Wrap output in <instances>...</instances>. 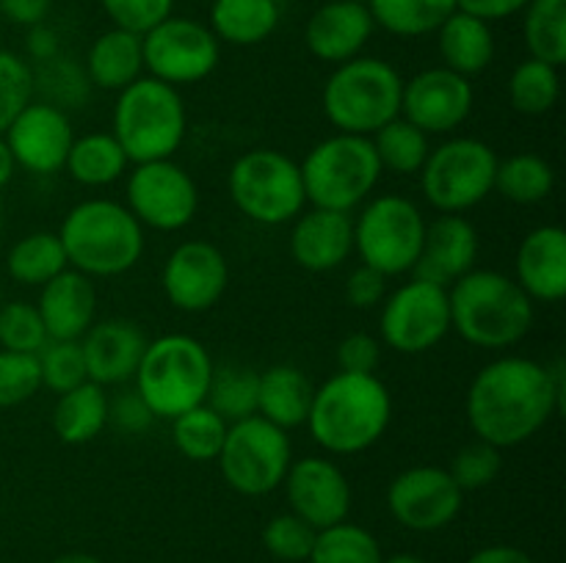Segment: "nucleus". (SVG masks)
I'll use <instances>...</instances> for the list:
<instances>
[{"label":"nucleus","mask_w":566,"mask_h":563,"mask_svg":"<svg viewBox=\"0 0 566 563\" xmlns=\"http://www.w3.org/2000/svg\"><path fill=\"white\" fill-rule=\"evenodd\" d=\"M227 193L238 213L260 226L291 224L307 208L298 163L271 147L249 149L235 158L227 174Z\"/></svg>","instance_id":"obj_9"},{"label":"nucleus","mask_w":566,"mask_h":563,"mask_svg":"<svg viewBox=\"0 0 566 563\" xmlns=\"http://www.w3.org/2000/svg\"><path fill=\"white\" fill-rule=\"evenodd\" d=\"M556 188V171L551 160H545L536 152H517L509 158L497 160L495 171V193H501L506 202L531 204L545 202Z\"/></svg>","instance_id":"obj_35"},{"label":"nucleus","mask_w":566,"mask_h":563,"mask_svg":"<svg viewBox=\"0 0 566 563\" xmlns=\"http://www.w3.org/2000/svg\"><path fill=\"white\" fill-rule=\"evenodd\" d=\"M381 563H426V561H423V557H418V555H407V552H401V555L385 557Z\"/></svg>","instance_id":"obj_59"},{"label":"nucleus","mask_w":566,"mask_h":563,"mask_svg":"<svg viewBox=\"0 0 566 563\" xmlns=\"http://www.w3.org/2000/svg\"><path fill=\"white\" fill-rule=\"evenodd\" d=\"M514 282L531 301L558 304L566 296V232L558 224L534 226L514 254Z\"/></svg>","instance_id":"obj_25"},{"label":"nucleus","mask_w":566,"mask_h":563,"mask_svg":"<svg viewBox=\"0 0 566 563\" xmlns=\"http://www.w3.org/2000/svg\"><path fill=\"white\" fill-rule=\"evenodd\" d=\"M276 3H291V0H276Z\"/></svg>","instance_id":"obj_62"},{"label":"nucleus","mask_w":566,"mask_h":563,"mask_svg":"<svg viewBox=\"0 0 566 563\" xmlns=\"http://www.w3.org/2000/svg\"><path fill=\"white\" fill-rule=\"evenodd\" d=\"M25 50H28V59L33 64H44V61L55 59L61 53V39L53 28L42 25H33L28 28V36H25Z\"/></svg>","instance_id":"obj_55"},{"label":"nucleus","mask_w":566,"mask_h":563,"mask_svg":"<svg viewBox=\"0 0 566 563\" xmlns=\"http://www.w3.org/2000/svg\"><path fill=\"white\" fill-rule=\"evenodd\" d=\"M83 70H86L92 88L119 94L122 88H127L144 75L142 36L122 31V28L103 31L88 47Z\"/></svg>","instance_id":"obj_28"},{"label":"nucleus","mask_w":566,"mask_h":563,"mask_svg":"<svg viewBox=\"0 0 566 563\" xmlns=\"http://www.w3.org/2000/svg\"><path fill=\"white\" fill-rule=\"evenodd\" d=\"M564 408V362L542 364L506 353L473 375L464 414L475 439L509 450L534 439Z\"/></svg>","instance_id":"obj_1"},{"label":"nucleus","mask_w":566,"mask_h":563,"mask_svg":"<svg viewBox=\"0 0 566 563\" xmlns=\"http://www.w3.org/2000/svg\"><path fill=\"white\" fill-rule=\"evenodd\" d=\"M53 0H0V11L9 22L22 28L42 25L50 14Z\"/></svg>","instance_id":"obj_54"},{"label":"nucleus","mask_w":566,"mask_h":563,"mask_svg":"<svg viewBox=\"0 0 566 563\" xmlns=\"http://www.w3.org/2000/svg\"><path fill=\"white\" fill-rule=\"evenodd\" d=\"M48 340H81L97 320V287L81 270H61L39 287L36 301Z\"/></svg>","instance_id":"obj_26"},{"label":"nucleus","mask_w":566,"mask_h":563,"mask_svg":"<svg viewBox=\"0 0 566 563\" xmlns=\"http://www.w3.org/2000/svg\"><path fill=\"white\" fill-rule=\"evenodd\" d=\"M108 425L119 434L142 436L155 425V414L136 390H122L119 395L108 397Z\"/></svg>","instance_id":"obj_51"},{"label":"nucleus","mask_w":566,"mask_h":563,"mask_svg":"<svg viewBox=\"0 0 566 563\" xmlns=\"http://www.w3.org/2000/svg\"><path fill=\"white\" fill-rule=\"evenodd\" d=\"M298 171L310 208L337 213H354L363 208L385 174L374 141L348 132H335L315 144L298 163Z\"/></svg>","instance_id":"obj_8"},{"label":"nucleus","mask_w":566,"mask_h":563,"mask_svg":"<svg viewBox=\"0 0 566 563\" xmlns=\"http://www.w3.org/2000/svg\"><path fill=\"white\" fill-rule=\"evenodd\" d=\"M3 141L14 158L17 169H25L31 174L50 177L64 171L66 155H70L75 130L66 110L55 105L33 99L3 132Z\"/></svg>","instance_id":"obj_20"},{"label":"nucleus","mask_w":566,"mask_h":563,"mask_svg":"<svg viewBox=\"0 0 566 563\" xmlns=\"http://www.w3.org/2000/svg\"><path fill=\"white\" fill-rule=\"evenodd\" d=\"M370 141H374L381 171H390L398 177L420 174L431 152V136H426L420 127H415L403 116L387 121L381 130L370 136Z\"/></svg>","instance_id":"obj_37"},{"label":"nucleus","mask_w":566,"mask_h":563,"mask_svg":"<svg viewBox=\"0 0 566 563\" xmlns=\"http://www.w3.org/2000/svg\"><path fill=\"white\" fill-rule=\"evenodd\" d=\"M528 6V0H457V9L464 14H473L484 22L509 20V17L520 14Z\"/></svg>","instance_id":"obj_53"},{"label":"nucleus","mask_w":566,"mask_h":563,"mask_svg":"<svg viewBox=\"0 0 566 563\" xmlns=\"http://www.w3.org/2000/svg\"><path fill=\"white\" fill-rule=\"evenodd\" d=\"M464 506V491L446 467L418 464L390 480L387 508L401 528L415 533H434L457 522Z\"/></svg>","instance_id":"obj_16"},{"label":"nucleus","mask_w":566,"mask_h":563,"mask_svg":"<svg viewBox=\"0 0 566 563\" xmlns=\"http://www.w3.org/2000/svg\"><path fill=\"white\" fill-rule=\"evenodd\" d=\"M464 563H534L528 552H523L520 546L512 544H492L484 550L473 552Z\"/></svg>","instance_id":"obj_56"},{"label":"nucleus","mask_w":566,"mask_h":563,"mask_svg":"<svg viewBox=\"0 0 566 563\" xmlns=\"http://www.w3.org/2000/svg\"><path fill=\"white\" fill-rule=\"evenodd\" d=\"M343 293H346V301L352 304L354 309L381 307V301H385L387 293H390V276L370 268V265L359 263L357 268L348 274Z\"/></svg>","instance_id":"obj_52"},{"label":"nucleus","mask_w":566,"mask_h":563,"mask_svg":"<svg viewBox=\"0 0 566 563\" xmlns=\"http://www.w3.org/2000/svg\"><path fill=\"white\" fill-rule=\"evenodd\" d=\"M70 268L59 232H28L6 254V270L17 285L42 287Z\"/></svg>","instance_id":"obj_33"},{"label":"nucleus","mask_w":566,"mask_h":563,"mask_svg":"<svg viewBox=\"0 0 566 563\" xmlns=\"http://www.w3.org/2000/svg\"><path fill=\"white\" fill-rule=\"evenodd\" d=\"M36 99L33 88V64L22 55L0 50V136L11 121Z\"/></svg>","instance_id":"obj_44"},{"label":"nucleus","mask_w":566,"mask_h":563,"mask_svg":"<svg viewBox=\"0 0 566 563\" xmlns=\"http://www.w3.org/2000/svg\"><path fill=\"white\" fill-rule=\"evenodd\" d=\"M42 390L36 353H14L0 348V408H14Z\"/></svg>","instance_id":"obj_48"},{"label":"nucleus","mask_w":566,"mask_h":563,"mask_svg":"<svg viewBox=\"0 0 566 563\" xmlns=\"http://www.w3.org/2000/svg\"><path fill=\"white\" fill-rule=\"evenodd\" d=\"M479 248L481 241L473 221L464 219V215L440 213L426 224L423 246H420V257L415 263L412 276L451 287L453 282L475 268Z\"/></svg>","instance_id":"obj_23"},{"label":"nucleus","mask_w":566,"mask_h":563,"mask_svg":"<svg viewBox=\"0 0 566 563\" xmlns=\"http://www.w3.org/2000/svg\"><path fill=\"white\" fill-rule=\"evenodd\" d=\"M142 50L144 75L175 88L202 83L221 59V42L205 22L175 14L144 33Z\"/></svg>","instance_id":"obj_14"},{"label":"nucleus","mask_w":566,"mask_h":563,"mask_svg":"<svg viewBox=\"0 0 566 563\" xmlns=\"http://www.w3.org/2000/svg\"><path fill=\"white\" fill-rule=\"evenodd\" d=\"M33 88L36 94H42V103L55 105L61 110L83 108L92 94V83H88L83 64L64 53L33 66Z\"/></svg>","instance_id":"obj_41"},{"label":"nucleus","mask_w":566,"mask_h":563,"mask_svg":"<svg viewBox=\"0 0 566 563\" xmlns=\"http://www.w3.org/2000/svg\"><path fill=\"white\" fill-rule=\"evenodd\" d=\"M310 563H381V546L370 530L363 524L340 522L332 528L318 530L315 535L313 552L307 557Z\"/></svg>","instance_id":"obj_42"},{"label":"nucleus","mask_w":566,"mask_h":563,"mask_svg":"<svg viewBox=\"0 0 566 563\" xmlns=\"http://www.w3.org/2000/svg\"><path fill=\"white\" fill-rule=\"evenodd\" d=\"M315 535H318V530L298 519L296 513H276L263 528V546L276 561L302 563L313 552Z\"/></svg>","instance_id":"obj_47"},{"label":"nucleus","mask_w":566,"mask_h":563,"mask_svg":"<svg viewBox=\"0 0 566 563\" xmlns=\"http://www.w3.org/2000/svg\"><path fill=\"white\" fill-rule=\"evenodd\" d=\"M50 563H103L99 557L88 555V552H66V555H59Z\"/></svg>","instance_id":"obj_58"},{"label":"nucleus","mask_w":566,"mask_h":563,"mask_svg":"<svg viewBox=\"0 0 566 563\" xmlns=\"http://www.w3.org/2000/svg\"><path fill=\"white\" fill-rule=\"evenodd\" d=\"M426 215L401 193L370 196L354 215V254L385 276L412 274L426 235Z\"/></svg>","instance_id":"obj_10"},{"label":"nucleus","mask_w":566,"mask_h":563,"mask_svg":"<svg viewBox=\"0 0 566 563\" xmlns=\"http://www.w3.org/2000/svg\"><path fill=\"white\" fill-rule=\"evenodd\" d=\"M39 375H42V390L70 392L88 381L86 359H83L81 340H48L42 351L36 353Z\"/></svg>","instance_id":"obj_43"},{"label":"nucleus","mask_w":566,"mask_h":563,"mask_svg":"<svg viewBox=\"0 0 566 563\" xmlns=\"http://www.w3.org/2000/svg\"><path fill=\"white\" fill-rule=\"evenodd\" d=\"M403 77L390 61L357 55L335 66L321 92V108L335 132L374 136L401 116Z\"/></svg>","instance_id":"obj_6"},{"label":"nucleus","mask_w":566,"mask_h":563,"mask_svg":"<svg viewBox=\"0 0 566 563\" xmlns=\"http://www.w3.org/2000/svg\"><path fill=\"white\" fill-rule=\"evenodd\" d=\"M376 25L368 6L352 3V0H329L318 6L304 28V44L310 55H315L324 64H343L368 47Z\"/></svg>","instance_id":"obj_24"},{"label":"nucleus","mask_w":566,"mask_h":563,"mask_svg":"<svg viewBox=\"0 0 566 563\" xmlns=\"http://www.w3.org/2000/svg\"><path fill=\"white\" fill-rule=\"evenodd\" d=\"M392 423V397L376 373H343L315 386L307 431L329 456H357L370 450Z\"/></svg>","instance_id":"obj_2"},{"label":"nucleus","mask_w":566,"mask_h":563,"mask_svg":"<svg viewBox=\"0 0 566 563\" xmlns=\"http://www.w3.org/2000/svg\"><path fill=\"white\" fill-rule=\"evenodd\" d=\"M0 226H3V210H0Z\"/></svg>","instance_id":"obj_61"},{"label":"nucleus","mask_w":566,"mask_h":563,"mask_svg":"<svg viewBox=\"0 0 566 563\" xmlns=\"http://www.w3.org/2000/svg\"><path fill=\"white\" fill-rule=\"evenodd\" d=\"M497 152L473 136H457L431 147L420 169V193L437 213L462 215L495 193Z\"/></svg>","instance_id":"obj_11"},{"label":"nucleus","mask_w":566,"mask_h":563,"mask_svg":"<svg viewBox=\"0 0 566 563\" xmlns=\"http://www.w3.org/2000/svg\"><path fill=\"white\" fill-rule=\"evenodd\" d=\"M352 3H365V6H368V0H352Z\"/></svg>","instance_id":"obj_60"},{"label":"nucleus","mask_w":566,"mask_h":563,"mask_svg":"<svg viewBox=\"0 0 566 563\" xmlns=\"http://www.w3.org/2000/svg\"><path fill=\"white\" fill-rule=\"evenodd\" d=\"M562 97V75L545 61L525 59L509 75V103L523 116L551 114Z\"/></svg>","instance_id":"obj_40"},{"label":"nucleus","mask_w":566,"mask_h":563,"mask_svg":"<svg viewBox=\"0 0 566 563\" xmlns=\"http://www.w3.org/2000/svg\"><path fill=\"white\" fill-rule=\"evenodd\" d=\"M258 384L260 373L249 368V364H216L205 403H208L219 417H224L227 423L254 417V414H258Z\"/></svg>","instance_id":"obj_38"},{"label":"nucleus","mask_w":566,"mask_h":563,"mask_svg":"<svg viewBox=\"0 0 566 563\" xmlns=\"http://www.w3.org/2000/svg\"><path fill=\"white\" fill-rule=\"evenodd\" d=\"M315 384L296 364H271L260 373L258 414L282 431H293L307 423L313 406Z\"/></svg>","instance_id":"obj_29"},{"label":"nucleus","mask_w":566,"mask_h":563,"mask_svg":"<svg viewBox=\"0 0 566 563\" xmlns=\"http://www.w3.org/2000/svg\"><path fill=\"white\" fill-rule=\"evenodd\" d=\"M224 484L243 497H265L276 491L293 464V445L287 431L260 414L230 423L219 453Z\"/></svg>","instance_id":"obj_12"},{"label":"nucleus","mask_w":566,"mask_h":563,"mask_svg":"<svg viewBox=\"0 0 566 563\" xmlns=\"http://www.w3.org/2000/svg\"><path fill=\"white\" fill-rule=\"evenodd\" d=\"M14 171H17L14 158H11V152H9V147H6L3 136H0V191H3V188L9 185L11 180H14Z\"/></svg>","instance_id":"obj_57"},{"label":"nucleus","mask_w":566,"mask_h":563,"mask_svg":"<svg viewBox=\"0 0 566 563\" xmlns=\"http://www.w3.org/2000/svg\"><path fill=\"white\" fill-rule=\"evenodd\" d=\"M381 346L379 337L368 334V331H354V334L343 337L337 346V370L343 373H376L381 364Z\"/></svg>","instance_id":"obj_50"},{"label":"nucleus","mask_w":566,"mask_h":563,"mask_svg":"<svg viewBox=\"0 0 566 563\" xmlns=\"http://www.w3.org/2000/svg\"><path fill=\"white\" fill-rule=\"evenodd\" d=\"M287 252L310 274L337 270L354 254V215L324 208H304L291 221Z\"/></svg>","instance_id":"obj_21"},{"label":"nucleus","mask_w":566,"mask_h":563,"mask_svg":"<svg viewBox=\"0 0 566 563\" xmlns=\"http://www.w3.org/2000/svg\"><path fill=\"white\" fill-rule=\"evenodd\" d=\"M144 232L125 202L92 196L70 208L59 237L72 270L88 279H114L142 263L147 248Z\"/></svg>","instance_id":"obj_4"},{"label":"nucleus","mask_w":566,"mask_h":563,"mask_svg":"<svg viewBox=\"0 0 566 563\" xmlns=\"http://www.w3.org/2000/svg\"><path fill=\"white\" fill-rule=\"evenodd\" d=\"M282 489L291 513L313 524L315 530L346 522L352 511V484L340 464L332 458L304 456L293 461L282 480Z\"/></svg>","instance_id":"obj_19"},{"label":"nucleus","mask_w":566,"mask_h":563,"mask_svg":"<svg viewBox=\"0 0 566 563\" xmlns=\"http://www.w3.org/2000/svg\"><path fill=\"white\" fill-rule=\"evenodd\" d=\"M475 92L470 77L446 66H429L403 81L401 116L426 136H448L473 114Z\"/></svg>","instance_id":"obj_18"},{"label":"nucleus","mask_w":566,"mask_h":563,"mask_svg":"<svg viewBox=\"0 0 566 563\" xmlns=\"http://www.w3.org/2000/svg\"><path fill=\"white\" fill-rule=\"evenodd\" d=\"M437 47L446 70L462 77H475L490 70L497 44L490 22L457 9L437 28Z\"/></svg>","instance_id":"obj_27"},{"label":"nucleus","mask_w":566,"mask_h":563,"mask_svg":"<svg viewBox=\"0 0 566 563\" xmlns=\"http://www.w3.org/2000/svg\"><path fill=\"white\" fill-rule=\"evenodd\" d=\"M48 342L36 304L9 301L0 307V348L14 353H39Z\"/></svg>","instance_id":"obj_46"},{"label":"nucleus","mask_w":566,"mask_h":563,"mask_svg":"<svg viewBox=\"0 0 566 563\" xmlns=\"http://www.w3.org/2000/svg\"><path fill=\"white\" fill-rule=\"evenodd\" d=\"M111 136L130 163L175 158L188 136V108L180 88L142 75L116 94Z\"/></svg>","instance_id":"obj_5"},{"label":"nucleus","mask_w":566,"mask_h":563,"mask_svg":"<svg viewBox=\"0 0 566 563\" xmlns=\"http://www.w3.org/2000/svg\"><path fill=\"white\" fill-rule=\"evenodd\" d=\"M147 342V334L136 320H94L92 329L81 337L88 381L99 386H122L133 381Z\"/></svg>","instance_id":"obj_22"},{"label":"nucleus","mask_w":566,"mask_h":563,"mask_svg":"<svg viewBox=\"0 0 566 563\" xmlns=\"http://www.w3.org/2000/svg\"><path fill=\"white\" fill-rule=\"evenodd\" d=\"M520 14L528 59L562 70L566 64V0H528Z\"/></svg>","instance_id":"obj_36"},{"label":"nucleus","mask_w":566,"mask_h":563,"mask_svg":"<svg viewBox=\"0 0 566 563\" xmlns=\"http://www.w3.org/2000/svg\"><path fill=\"white\" fill-rule=\"evenodd\" d=\"M230 285V263L210 241H182L166 257L160 287L169 304L180 312L199 315L213 309Z\"/></svg>","instance_id":"obj_17"},{"label":"nucleus","mask_w":566,"mask_h":563,"mask_svg":"<svg viewBox=\"0 0 566 563\" xmlns=\"http://www.w3.org/2000/svg\"><path fill=\"white\" fill-rule=\"evenodd\" d=\"M227 428H230V423L224 417H219L208 403H199V406L188 408L171 419V442L182 458L208 464L219 458Z\"/></svg>","instance_id":"obj_39"},{"label":"nucleus","mask_w":566,"mask_h":563,"mask_svg":"<svg viewBox=\"0 0 566 563\" xmlns=\"http://www.w3.org/2000/svg\"><path fill=\"white\" fill-rule=\"evenodd\" d=\"M374 25L398 39H420L457 11V0H368Z\"/></svg>","instance_id":"obj_34"},{"label":"nucleus","mask_w":566,"mask_h":563,"mask_svg":"<svg viewBox=\"0 0 566 563\" xmlns=\"http://www.w3.org/2000/svg\"><path fill=\"white\" fill-rule=\"evenodd\" d=\"M108 428V392L94 381H83L61 392L53 406V431L64 445H86Z\"/></svg>","instance_id":"obj_31"},{"label":"nucleus","mask_w":566,"mask_h":563,"mask_svg":"<svg viewBox=\"0 0 566 563\" xmlns=\"http://www.w3.org/2000/svg\"><path fill=\"white\" fill-rule=\"evenodd\" d=\"M114 28L144 36L175 11V0H99Z\"/></svg>","instance_id":"obj_49"},{"label":"nucleus","mask_w":566,"mask_h":563,"mask_svg":"<svg viewBox=\"0 0 566 563\" xmlns=\"http://www.w3.org/2000/svg\"><path fill=\"white\" fill-rule=\"evenodd\" d=\"M213 357L197 337L171 331L147 342L133 390L142 395L155 419H175L208 397Z\"/></svg>","instance_id":"obj_7"},{"label":"nucleus","mask_w":566,"mask_h":563,"mask_svg":"<svg viewBox=\"0 0 566 563\" xmlns=\"http://www.w3.org/2000/svg\"><path fill=\"white\" fill-rule=\"evenodd\" d=\"M451 334L448 287L412 276L387 293L379 312V340L403 357H420Z\"/></svg>","instance_id":"obj_13"},{"label":"nucleus","mask_w":566,"mask_h":563,"mask_svg":"<svg viewBox=\"0 0 566 563\" xmlns=\"http://www.w3.org/2000/svg\"><path fill=\"white\" fill-rule=\"evenodd\" d=\"M130 166L125 149L111 132H86L72 141L64 171L83 188H108L119 182Z\"/></svg>","instance_id":"obj_32"},{"label":"nucleus","mask_w":566,"mask_h":563,"mask_svg":"<svg viewBox=\"0 0 566 563\" xmlns=\"http://www.w3.org/2000/svg\"><path fill=\"white\" fill-rule=\"evenodd\" d=\"M282 3L276 0H213L208 28L219 42L254 47L280 28Z\"/></svg>","instance_id":"obj_30"},{"label":"nucleus","mask_w":566,"mask_h":563,"mask_svg":"<svg viewBox=\"0 0 566 563\" xmlns=\"http://www.w3.org/2000/svg\"><path fill=\"white\" fill-rule=\"evenodd\" d=\"M125 177V208L144 230L180 232L197 219L199 188L175 158L133 163Z\"/></svg>","instance_id":"obj_15"},{"label":"nucleus","mask_w":566,"mask_h":563,"mask_svg":"<svg viewBox=\"0 0 566 563\" xmlns=\"http://www.w3.org/2000/svg\"><path fill=\"white\" fill-rule=\"evenodd\" d=\"M446 469L451 472V478L457 480V486L462 491L486 489L501 475L503 450L484 439H473L464 447H459L457 456L451 458V464Z\"/></svg>","instance_id":"obj_45"},{"label":"nucleus","mask_w":566,"mask_h":563,"mask_svg":"<svg viewBox=\"0 0 566 563\" xmlns=\"http://www.w3.org/2000/svg\"><path fill=\"white\" fill-rule=\"evenodd\" d=\"M451 331L468 346L506 351L534 329L536 309L514 276L492 268H473L448 287Z\"/></svg>","instance_id":"obj_3"}]
</instances>
